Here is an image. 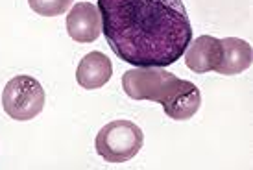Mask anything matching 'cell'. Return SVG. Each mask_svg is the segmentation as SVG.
Returning <instances> with one entry per match:
<instances>
[{"mask_svg":"<svg viewBox=\"0 0 253 170\" xmlns=\"http://www.w3.org/2000/svg\"><path fill=\"white\" fill-rule=\"evenodd\" d=\"M113 54L133 67H169L192 41L183 0H98Z\"/></svg>","mask_w":253,"mask_h":170,"instance_id":"6da1fadb","label":"cell"},{"mask_svg":"<svg viewBox=\"0 0 253 170\" xmlns=\"http://www.w3.org/2000/svg\"><path fill=\"white\" fill-rule=\"evenodd\" d=\"M181 85V78L163 67H137L129 69L122 76V89L131 100H150L165 106L177 87Z\"/></svg>","mask_w":253,"mask_h":170,"instance_id":"7a4b0ae2","label":"cell"},{"mask_svg":"<svg viewBox=\"0 0 253 170\" xmlns=\"http://www.w3.org/2000/svg\"><path fill=\"white\" fill-rule=\"evenodd\" d=\"M144 133L131 121H113L96 135L94 148L107 163H126L141 152Z\"/></svg>","mask_w":253,"mask_h":170,"instance_id":"3957f363","label":"cell"},{"mask_svg":"<svg viewBox=\"0 0 253 170\" xmlns=\"http://www.w3.org/2000/svg\"><path fill=\"white\" fill-rule=\"evenodd\" d=\"M46 94L42 85L32 76L21 74L6 84L2 91V107L13 121L26 122L36 119L44 109Z\"/></svg>","mask_w":253,"mask_h":170,"instance_id":"277c9868","label":"cell"},{"mask_svg":"<svg viewBox=\"0 0 253 170\" xmlns=\"http://www.w3.org/2000/svg\"><path fill=\"white\" fill-rule=\"evenodd\" d=\"M185 65L196 74H207L220 67L224 59V44L222 39L212 36H200L185 50Z\"/></svg>","mask_w":253,"mask_h":170,"instance_id":"5b68a950","label":"cell"},{"mask_svg":"<svg viewBox=\"0 0 253 170\" xmlns=\"http://www.w3.org/2000/svg\"><path fill=\"white\" fill-rule=\"evenodd\" d=\"M67 32L76 42H94L102 34L98 6L91 2H78L67 15Z\"/></svg>","mask_w":253,"mask_h":170,"instance_id":"8992f818","label":"cell"},{"mask_svg":"<svg viewBox=\"0 0 253 170\" xmlns=\"http://www.w3.org/2000/svg\"><path fill=\"white\" fill-rule=\"evenodd\" d=\"M113 76V65L111 59L102 54L98 50L89 52L87 56H84V59L80 61L76 69V82L84 89H100L111 80Z\"/></svg>","mask_w":253,"mask_h":170,"instance_id":"52a82bcc","label":"cell"},{"mask_svg":"<svg viewBox=\"0 0 253 170\" xmlns=\"http://www.w3.org/2000/svg\"><path fill=\"white\" fill-rule=\"evenodd\" d=\"M200 106H202L200 89L189 80H181V85L177 87L174 96L163 107L172 121H189L198 113Z\"/></svg>","mask_w":253,"mask_h":170,"instance_id":"ba28073f","label":"cell"},{"mask_svg":"<svg viewBox=\"0 0 253 170\" xmlns=\"http://www.w3.org/2000/svg\"><path fill=\"white\" fill-rule=\"evenodd\" d=\"M222 44H224V59L216 69L218 74L235 76V74H242L252 67L253 50L250 42L237 37H225L222 39Z\"/></svg>","mask_w":253,"mask_h":170,"instance_id":"9c48e42d","label":"cell"},{"mask_svg":"<svg viewBox=\"0 0 253 170\" xmlns=\"http://www.w3.org/2000/svg\"><path fill=\"white\" fill-rule=\"evenodd\" d=\"M74 0H28L30 7L36 11L37 15L42 17H57L63 15Z\"/></svg>","mask_w":253,"mask_h":170,"instance_id":"30bf717a","label":"cell"}]
</instances>
